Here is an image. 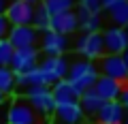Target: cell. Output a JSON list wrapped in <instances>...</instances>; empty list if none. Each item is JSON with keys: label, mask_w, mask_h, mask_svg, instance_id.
Listing matches in <instances>:
<instances>
[{"label": "cell", "mask_w": 128, "mask_h": 124, "mask_svg": "<svg viewBox=\"0 0 128 124\" xmlns=\"http://www.w3.org/2000/svg\"><path fill=\"white\" fill-rule=\"evenodd\" d=\"M98 77H100V73H98V69H96L94 62H90V60H75L68 66L66 81H68L70 86L77 90V94L81 96L86 90L94 88V83H96Z\"/></svg>", "instance_id": "6da1fadb"}, {"label": "cell", "mask_w": 128, "mask_h": 124, "mask_svg": "<svg viewBox=\"0 0 128 124\" xmlns=\"http://www.w3.org/2000/svg\"><path fill=\"white\" fill-rule=\"evenodd\" d=\"M24 94H26L28 103L32 105V109L38 113V118L47 120L49 115H54L56 101H54V96H51V88H47V86H32V88H28Z\"/></svg>", "instance_id": "7a4b0ae2"}, {"label": "cell", "mask_w": 128, "mask_h": 124, "mask_svg": "<svg viewBox=\"0 0 128 124\" xmlns=\"http://www.w3.org/2000/svg\"><path fill=\"white\" fill-rule=\"evenodd\" d=\"M68 66H70V60L66 58V56H47L43 62H38V71H41L43 77H45V86L51 88L56 81L66 79Z\"/></svg>", "instance_id": "3957f363"}, {"label": "cell", "mask_w": 128, "mask_h": 124, "mask_svg": "<svg viewBox=\"0 0 128 124\" xmlns=\"http://www.w3.org/2000/svg\"><path fill=\"white\" fill-rule=\"evenodd\" d=\"M38 113L32 109V105L28 103V98L17 96L15 101H11L9 113H6V124H38Z\"/></svg>", "instance_id": "277c9868"}, {"label": "cell", "mask_w": 128, "mask_h": 124, "mask_svg": "<svg viewBox=\"0 0 128 124\" xmlns=\"http://www.w3.org/2000/svg\"><path fill=\"white\" fill-rule=\"evenodd\" d=\"M77 51L83 56V60H100L105 56V43H102V32H83L77 41Z\"/></svg>", "instance_id": "5b68a950"}, {"label": "cell", "mask_w": 128, "mask_h": 124, "mask_svg": "<svg viewBox=\"0 0 128 124\" xmlns=\"http://www.w3.org/2000/svg\"><path fill=\"white\" fill-rule=\"evenodd\" d=\"M32 15H34V5L26 0H13L6 7L4 17L9 19L11 26H32Z\"/></svg>", "instance_id": "8992f818"}, {"label": "cell", "mask_w": 128, "mask_h": 124, "mask_svg": "<svg viewBox=\"0 0 128 124\" xmlns=\"http://www.w3.org/2000/svg\"><path fill=\"white\" fill-rule=\"evenodd\" d=\"M38 66V49L36 47H24V49L13 51V60H11V71L15 75H24L28 71Z\"/></svg>", "instance_id": "52a82bcc"}, {"label": "cell", "mask_w": 128, "mask_h": 124, "mask_svg": "<svg viewBox=\"0 0 128 124\" xmlns=\"http://www.w3.org/2000/svg\"><path fill=\"white\" fill-rule=\"evenodd\" d=\"M100 73L105 75V77H111V79H115V81H120L122 86L128 83V69H126V64H124L122 56L105 54L100 58Z\"/></svg>", "instance_id": "ba28073f"}, {"label": "cell", "mask_w": 128, "mask_h": 124, "mask_svg": "<svg viewBox=\"0 0 128 124\" xmlns=\"http://www.w3.org/2000/svg\"><path fill=\"white\" fill-rule=\"evenodd\" d=\"M102 43H105V54L109 56H122L124 49L128 47V37L124 32V28L109 26L102 32Z\"/></svg>", "instance_id": "9c48e42d"}, {"label": "cell", "mask_w": 128, "mask_h": 124, "mask_svg": "<svg viewBox=\"0 0 128 124\" xmlns=\"http://www.w3.org/2000/svg\"><path fill=\"white\" fill-rule=\"evenodd\" d=\"M9 43L15 49H24V47H36L38 41V30L32 26H11L9 32Z\"/></svg>", "instance_id": "30bf717a"}, {"label": "cell", "mask_w": 128, "mask_h": 124, "mask_svg": "<svg viewBox=\"0 0 128 124\" xmlns=\"http://www.w3.org/2000/svg\"><path fill=\"white\" fill-rule=\"evenodd\" d=\"M68 37L64 34H58V32H43V41H41V49L45 56H64L66 49H68Z\"/></svg>", "instance_id": "8fae6325"}, {"label": "cell", "mask_w": 128, "mask_h": 124, "mask_svg": "<svg viewBox=\"0 0 128 124\" xmlns=\"http://www.w3.org/2000/svg\"><path fill=\"white\" fill-rule=\"evenodd\" d=\"M126 109L122 107L120 101H105L100 105V109L96 111V120L98 124H122Z\"/></svg>", "instance_id": "7c38bea8"}, {"label": "cell", "mask_w": 128, "mask_h": 124, "mask_svg": "<svg viewBox=\"0 0 128 124\" xmlns=\"http://www.w3.org/2000/svg\"><path fill=\"white\" fill-rule=\"evenodd\" d=\"M49 30L51 32H58V34H64V37H68L75 30H79V22H77L75 11H64V13L51 15Z\"/></svg>", "instance_id": "4fadbf2b"}, {"label": "cell", "mask_w": 128, "mask_h": 124, "mask_svg": "<svg viewBox=\"0 0 128 124\" xmlns=\"http://www.w3.org/2000/svg\"><path fill=\"white\" fill-rule=\"evenodd\" d=\"M51 96L56 101V107L58 105H70V103H79V94L73 86H70L66 79H60L51 86Z\"/></svg>", "instance_id": "5bb4252c"}, {"label": "cell", "mask_w": 128, "mask_h": 124, "mask_svg": "<svg viewBox=\"0 0 128 124\" xmlns=\"http://www.w3.org/2000/svg\"><path fill=\"white\" fill-rule=\"evenodd\" d=\"M94 92L102 98V101H118L120 92H122V83L115 81V79H111V77L100 75V77L96 79V83H94Z\"/></svg>", "instance_id": "9a60e30c"}, {"label": "cell", "mask_w": 128, "mask_h": 124, "mask_svg": "<svg viewBox=\"0 0 128 124\" xmlns=\"http://www.w3.org/2000/svg\"><path fill=\"white\" fill-rule=\"evenodd\" d=\"M54 115L58 118L60 124H79L83 120V109L79 103H70V105H58L54 111Z\"/></svg>", "instance_id": "2e32d148"}, {"label": "cell", "mask_w": 128, "mask_h": 124, "mask_svg": "<svg viewBox=\"0 0 128 124\" xmlns=\"http://www.w3.org/2000/svg\"><path fill=\"white\" fill-rule=\"evenodd\" d=\"M102 98L98 96L94 92V88H90V90H86L79 96V105H81V109H83V113H88V115H96V111L100 109V105H102Z\"/></svg>", "instance_id": "e0dca14e"}, {"label": "cell", "mask_w": 128, "mask_h": 124, "mask_svg": "<svg viewBox=\"0 0 128 124\" xmlns=\"http://www.w3.org/2000/svg\"><path fill=\"white\" fill-rule=\"evenodd\" d=\"M111 19V26L115 28H126L128 26V0H120L113 9L107 11Z\"/></svg>", "instance_id": "ac0fdd59"}, {"label": "cell", "mask_w": 128, "mask_h": 124, "mask_svg": "<svg viewBox=\"0 0 128 124\" xmlns=\"http://www.w3.org/2000/svg\"><path fill=\"white\" fill-rule=\"evenodd\" d=\"M49 22H51V15L47 13L43 2H36L34 5V15H32V28H36L38 32H47L49 30Z\"/></svg>", "instance_id": "d6986e66"}, {"label": "cell", "mask_w": 128, "mask_h": 124, "mask_svg": "<svg viewBox=\"0 0 128 124\" xmlns=\"http://www.w3.org/2000/svg\"><path fill=\"white\" fill-rule=\"evenodd\" d=\"M43 7L47 9L49 15H58V13H64V11H73L75 7V0H41Z\"/></svg>", "instance_id": "ffe728a7"}, {"label": "cell", "mask_w": 128, "mask_h": 124, "mask_svg": "<svg viewBox=\"0 0 128 124\" xmlns=\"http://www.w3.org/2000/svg\"><path fill=\"white\" fill-rule=\"evenodd\" d=\"M13 90H15V73L11 71V66H0V92L6 96Z\"/></svg>", "instance_id": "44dd1931"}, {"label": "cell", "mask_w": 128, "mask_h": 124, "mask_svg": "<svg viewBox=\"0 0 128 124\" xmlns=\"http://www.w3.org/2000/svg\"><path fill=\"white\" fill-rule=\"evenodd\" d=\"M79 28H81L86 34H88V32H100V28H102V15H100V13H92Z\"/></svg>", "instance_id": "7402d4cb"}, {"label": "cell", "mask_w": 128, "mask_h": 124, "mask_svg": "<svg viewBox=\"0 0 128 124\" xmlns=\"http://www.w3.org/2000/svg\"><path fill=\"white\" fill-rule=\"evenodd\" d=\"M15 47L9 43V39H0V66H11Z\"/></svg>", "instance_id": "603a6c76"}, {"label": "cell", "mask_w": 128, "mask_h": 124, "mask_svg": "<svg viewBox=\"0 0 128 124\" xmlns=\"http://www.w3.org/2000/svg\"><path fill=\"white\" fill-rule=\"evenodd\" d=\"M79 5L81 7H86L90 13H100V0H79Z\"/></svg>", "instance_id": "cb8c5ba5"}, {"label": "cell", "mask_w": 128, "mask_h": 124, "mask_svg": "<svg viewBox=\"0 0 128 124\" xmlns=\"http://www.w3.org/2000/svg\"><path fill=\"white\" fill-rule=\"evenodd\" d=\"M9 32H11L9 19H6L4 15H0V39H6V37H9Z\"/></svg>", "instance_id": "d4e9b609"}, {"label": "cell", "mask_w": 128, "mask_h": 124, "mask_svg": "<svg viewBox=\"0 0 128 124\" xmlns=\"http://www.w3.org/2000/svg\"><path fill=\"white\" fill-rule=\"evenodd\" d=\"M9 105L11 101L6 98L4 103H0V124H6V113H9Z\"/></svg>", "instance_id": "484cf974"}, {"label": "cell", "mask_w": 128, "mask_h": 124, "mask_svg": "<svg viewBox=\"0 0 128 124\" xmlns=\"http://www.w3.org/2000/svg\"><path fill=\"white\" fill-rule=\"evenodd\" d=\"M120 103H122V107L128 111V83L126 86H122V92H120V98H118Z\"/></svg>", "instance_id": "4316f807"}, {"label": "cell", "mask_w": 128, "mask_h": 124, "mask_svg": "<svg viewBox=\"0 0 128 124\" xmlns=\"http://www.w3.org/2000/svg\"><path fill=\"white\" fill-rule=\"evenodd\" d=\"M120 0H100V9H105V11H109V9H113L115 5H118Z\"/></svg>", "instance_id": "83f0119b"}, {"label": "cell", "mask_w": 128, "mask_h": 124, "mask_svg": "<svg viewBox=\"0 0 128 124\" xmlns=\"http://www.w3.org/2000/svg\"><path fill=\"white\" fill-rule=\"evenodd\" d=\"M6 7H9V0H0V15L6 13Z\"/></svg>", "instance_id": "f1b7e54d"}, {"label": "cell", "mask_w": 128, "mask_h": 124, "mask_svg": "<svg viewBox=\"0 0 128 124\" xmlns=\"http://www.w3.org/2000/svg\"><path fill=\"white\" fill-rule=\"evenodd\" d=\"M122 60H124V64H126V69H128V47L124 49V54H122Z\"/></svg>", "instance_id": "f546056e"}, {"label": "cell", "mask_w": 128, "mask_h": 124, "mask_svg": "<svg viewBox=\"0 0 128 124\" xmlns=\"http://www.w3.org/2000/svg\"><path fill=\"white\" fill-rule=\"evenodd\" d=\"M6 98H9V96H4V94H2V92H0V103H4Z\"/></svg>", "instance_id": "4dcf8cb0"}, {"label": "cell", "mask_w": 128, "mask_h": 124, "mask_svg": "<svg viewBox=\"0 0 128 124\" xmlns=\"http://www.w3.org/2000/svg\"><path fill=\"white\" fill-rule=\"evenodd\" d=\"M26 2H30V5H36V2H41V0H26Z\"/></svg>", "instance_id": "1f68e13d"}, {"label": "cell", "mask_w": 128, "mask_h": 124, "mask_svg": "<svg viewBox=\"0 0 128 124\" xmlns=\"http://www.w3.org/2000/svg\"><path fill=\"white\" fill-rule=\"evenodd\" d=\"M122 124H128V113L124 115V122H122Z\"/></svg>", "instance_id": "d6a6232c"}, {"label": "cell", "mask_w": 128, "mask_h": 124, "mask_svg": "<svg viewBox=\"0 0 128 124\" xmlns=\"http://www.w3.org/2000/svg\"><path fill=\"white\" fill-rule=\"evenodd\" d=\"M124 32H126V37H128V26H126V28H124Z\"/></svg>", "instance_id": "836d02e7"}]
</instances>
